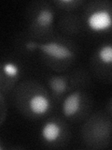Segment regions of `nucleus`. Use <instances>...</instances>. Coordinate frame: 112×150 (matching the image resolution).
Wrapping results in <instances>:
<instances>
[{"instance_id":"nucleus-1","label":"nucleus","mask_w":112,"mask_h":150,"mask_svg":"<svg viewBox=\"0 0 112 150\" xmlns=\"http://www.w3.org/2000/svg\"><path fill=\"white\" fill-rule=\"evenodd\" d=\"M25 47L29 50L38 48L47 56L55 60L69 59L74 55L71 49H69L67 46L61 44L56 41L44 42V43H36V42L34 41H30L25 44Z\"/></svg>"},{"instance_id":"nucleus-2","label":"nucleus","mask_w":112,"mask_h":150,"mask_svg":"<svg viewBox=\"0 0 112 150\" xmlns=\"http://www.w3.org/2000/svg\"><path fill=\"white\" fill-rule=\"evenodd\" d=\"M110 12L106 9H99L92 12L87 19V25L92 31L100 32L109 29L111 26Z\"/></svg>"},{"instance_id":"nucleus-3","label":"nucleus","mask_w":112,"mask_h":150,"mask_svg":"<svg viewBox=\"0 0 112 150\" xmlns=\"http://www.w3.org/2000/svg\"><path fill=\"white\" fill-rule=\"evenodd\" d=\"M28 108L32 114L36 115H43L50 111V100L43 94H36L30 98L28 101Z\"/></svg>"},{"instance_id":"nucleus-4","label":"nucleus","mask_w":112,"mask_h":150,"mask_svg":"<svg viewBox=\"0 0 112 150\" xmlns=\"http://www.w3.org/2000/svg\"><path fill=\"white\" fill-rule=\"evenodd\" d=\"M81 106V93L74 91L64 98L62 105V111L64 116L72 117L80 110Z\"/></svg>"},{"instance_id":"nucleus-5","label":"nucleus","mask_w":112,"mask_h":150,"mask_svg":"<svg viewBox=\"0 0 112 150\" xmlns=\"http://www.w3.org/2000/svg\"><path fill=\"white\" fill-rule=\"evenodd\" d=\"M41 137L47 143L56 142L61 135V127L54 121H48L41 128Z\"/></svg>"},{"instance_id":"nucleus-6","label":"nucleus","mask_w":112,"mask_h":150,"mask_svg":"<svg viewBox=\"0 0 112 150\" xmlns=\"http://www.w3.org/2000/svg\"><path fill=\"white\" fill-rule=\"evenodd\" d=\"M54 13L50 8H42L37 12L36 16V23L41 27H49L52 25Z\"/></svg>"},{"instance_id":"nucleus-7","label":"nucleus","mask_w":112,"mask_h":150,"mask_svg":"<svg viewBox=\"0 0 112 150\" xmlns=\"http://www.w3.org/2000/svg\"><path fill=\"white\" fill-rule=\"evenodd\" d=\"M49 86L51 90L57 94L64 93L67 89V81L64 77L61 76H52L49 80Z\"/></svg>"},{"instance_id":"nucleus-8","label":"nucleus","mask_w":112,"mask_h":150,"mask_svg":"<svg viewBox=\"0 0 112 150\" xmlns=\"http://www.w3.org/2000/svg\"><path fill=\"white\" fill-rule=\"evenodd\" d=\"M98 57L104 64H111L112 62V47L110 44L103 45L98 50Z\"/></svg>"},{"instance_id":"nucleus-9","label":"nucleus","mask_w":112,"mask_h":150,"mask_svg":"<svg viewBox=\"0 0 112 150\" xmlns=\"http://www.w3.org/2000/svg\"><path fill=\"white\" fill-rule=\"evenodd\" d=\"M3 71L9 77H15L19 74V67L13 62H7L3 65Z\"/></svg>"},{"instance_id":"nucleus-10","label":"nucleus","mask_w":112,"mask_h":150,"mask_svg":"<svg viewBox=\"0 0 112 150\" xmlns=\"http://www.w3.org/2000/svg\"><path fill=\"white\" fill-rule=\"evenodd\" d=\"M3 148H4V147L2 146V145H1V144H0V150H2Z\"/></svg>"}]
</instances>
